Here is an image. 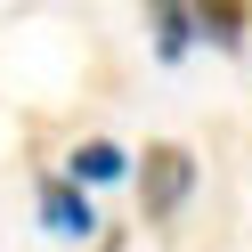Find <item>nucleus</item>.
<instances>
[{
	"instance_id": "1",
	"label": "nucleus",
	"mask_w": 252,
	"mask_h": 252,
	"mask_svg": "<svg viewBox=\"0 0 252 252\" xmlns=\"http://www.w3.org/2000/svg\"><path fill=\"white\" fill-rule=\"evenodd\" d=\"M130 171H138V212L147 220H179L187 212V195H195V155H187L179 138H155Z\"/></svg>"
},
{
	"instance_id": "2",
	"label": "nucleus",
	"mask_w": 252,
	"mask_h": 252,
	"mask_svg": "<svg viewBox=\"0 0 252 252\" xmlns=\"http://www.w3.org/2000/svg\"><path fill=\"white\" fill-rule=\"evenodd\" d=\"M41 228L82 244V236H98V212H90V195H82L73 179H57V171H49V179H41Z\"/></svg>"
},
{
	"instance_id": "3",
	"label": "nucleus",
	"mask_w": 252,
	"mask_h": 252,
	"mask_svg": "<svg viewBox=\"0 0 252 252\" xmlns=\"http://www.w3.org/2000/svg\"><path fill=\"white\" fill-rule=\"evenodd\" d=\"M57 179H73L82 195H90V187H114V179H130V147H114V138H82V147L65 155Z\"/></svg>"
},
{
	"instance_id": "4",
	"label": "nucleus",
	"mask_w": 252,
	"mask_h": 252,
	"mask_svg": "<svg viewBox=\"0 0 252 252\" xmlns=\"http://www.w3.org/2000/svg\"><path fill=\"white\" fill-rule=\"evenodd\" d=\"M195 41L244 49V41H252V0H203V8H195Z\"/></svg>"
},
{
	"instance_id": "5",
	"label": "nucleus",
	"mask_w": 252,
	"mask_h": 252,
	"mask_svg": "<svg viewBox=\"0 0 252 252\" xmlns=\"http://www.w3.org/2000/svg\"><path fill=\"white\" fill-rule=\"evenodd\" d=\"M147 25H155V57H163V65H179V57L195 49V8H187V0H155Z\"/></svg>"
}]
</instances>
